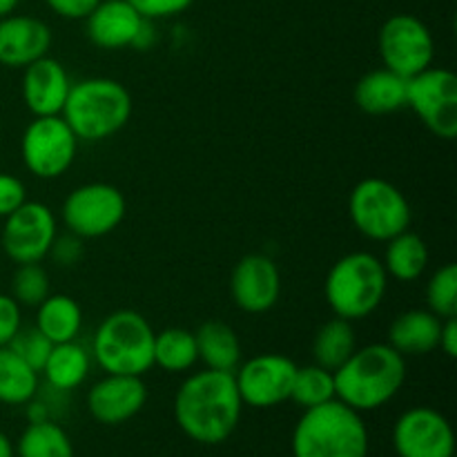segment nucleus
<instances>
[{
  "label": "nucleus",
  "mask_w": 457,
  "mask_h": 457,
  "mask_svg": "<svg viewBox=\"0 0 457 457\" xmlns=\"http://www.w3.org/2000/svg\"><path fill=\"white\" fill-rule=\"evenodd\" d=\"M244 402L237 391L235 373L205 369L183 379L174 395L179 428L199 445H221L239 427Z\"/></svg>",
  "instance_id": "nucleus-1"
},
{
  "label": "nucleus",
  "mask_w": 457,
  "mask_h": 457,
  "mask_svg": "<svg viewBox=\"0 0 457 457\" xmlns=\"http://www.w3.org/2000/svg\"><path fill=\"white\" fill-rule=\"evenodd\" d=\"M335 397L357 413L386 406L406 382V360L391 344H369L333 373Z\"/></svg>",
  "instance_id": "nucleus-2"
},
{
  "label": "nucleus",
  "mask_w": 457,
  "mask_h": 457,
  "mask_svg": "<svg viewBox=\"0 0 457 457\" xmlns=\"http://www.w3.org/2000/svg\"><path fill=\"white\" fill-rule=\"evenodd\" d=\"M369 427L337 397L303 411L293 431V457H369Z\"/></svg>",
  "instance_id": "nucleus-3"
},
{
  "label": "nucleus",
  "mask_w": 457,
  "mask_h": 457,
  "mask_svg": "<svg viewBox=\"0 0 457 457\" xmlns=\"http://www.w3.org/2000/svg\"><path fill=\"white\" fill-rule=\"evenodd\" d=\"M61 116L79 141H105L128 125L132 116V96L128 87L114 79H83L71 83Z\"/></svg>",
  "instance_id": "nucleus-4"
},
{
  "label": "nucleus",
  "mask_w": 457,
  "mask_h": 457,
  "mask_svg": "<svg viewBox=\"0 0 457 457\" xmlns=\"http://www.w3.org/2000/svg\"><path fill=\"white\" fill-rule=\"evenodd\" d=\"M388 275L382 259L370 253H351L333 263L324 281V297L335 317L360 321L382 306Z\"/></svg>",
  "instance_id": "nucleus-5"
},
{
  "label": "nucleus",
  "mask_w": 457,
  "mask_h": 457,
  "mask_svg": "<svg viewBox=\"0 0 457 457\" xmlns=\"http://www.w3.org/2000/svg\"><path fill=\"white\" fill-rule=\"evenodd\" d=\"M92 360L105 375L143 378L154 366V330L137 311H114L92 337Z\"/></svg>",
  "instance_id": "nucleus-6"
},
{
  "label": "nucleus",
  "mask_w": 457,
  "mask_h": 457,
  "mask_svg": "<svg viewBox=\"0 0 457 457\" xmlns=\"http://www.w3.org/2000/svg\"><path fill=\"white\" fill-rule=\"evenodd\" d=\"M348 214L353 226L366 239L384 241V244L400 232L409 230L413 219L404 192H400V187L388 183L386 179L378 177L361 179L353 187L348 196Z\"/></svg>",
  "instance_id": "nucleus-7"
},
{
  "label": "nucleus",
  "mask_w": 457,
  "mask_h": 457,
  "mask_svg": "<svg viewBox=\"0 0 457 457\" xmlns=\"http://www.w3.org/2000/svg\"><path fill=\"white\" fill-rule=\"evenodd\" d=\"M79 138L62 116H34L21 138V156L36 179L54 181L71 168Z\"/></svg>",
  "instance_id": "nucleus-8"
},
{
  "label": "nucleus",
  "mask_w": 457,
  "mask_h": 457,
  "mask_svg": "<svg viewBox=\"0 0 457 457\" xmlns=\"http://www.w3.org/2000/svg\"><path fill=\"white\" fill-rule=\"evenodd\" d=\"M128 204L123 192L112 183H85L62 201V223L80 239H98L123 223Z\"/></svg>",
  "instance_id": "nucleus-9"
},
{
  "label": "nucleus",
  "mask_w": 457,
  "mask_h": 457,
  "mask_svg": "<svg viewBox=\"0 0 457 457\" xmlns=\"http://www.w3.org/2000/svg\"><path fill=\"white\" fill-rule=\"evenodd\" d=\"M378 49L384 67L406 80L428 70L436 58L431 29L413 13H395L388 18L379 29Z\"/></svg>",
  "instance_id": "nucleus-10"
},
{
  "label": "nucleus",
  "mask_w": 457,
  "mask_h": 457,
  "mask_svg": "<svg viewBox=\"0 0 457 457\" xmlns=\"http://www.w3.org/2000/svg\"><path fill=\"white\" fill-rule=\"evenodd\" d=\"M406 107L436 137L453 141L457 137V76L446 67H428L406 80Z\"/></svg>",
  "instance_id": "nucleus-11"
},
{
  "label": "nucleus",
  "mask_w": 457,
  "mask_h": 457,
  "mask_svg": "<svg viewBox=\"0 0 457 457\" xmlns=\"http://www.w3.org/2000/svg\"><path fill=\"white\" fill-rule=\"evenodd\" d=\"M58 237V221L52 210L40 201H25L16 212L4 219L3 245L4 254L13 263H40L49 257L54 239Z\"/></svg>",
  "instance_id": "nucleus-12"
},
{
  "label": "nucleus",
  "mask_w": 457,
  "mask_h": 457,
  "mask_svg": "<svg viewBox=\"0 0 457 457\" xmlns=\"http://www.w3.org/2000/svg\"><path fill=\"white\" fill-rule=\"evenodd\" d=\"M299 366L279 353H263L237 366L235 382L244 406L272 409L290 402L295 375Z\"/></svg>",
  "instance_id": "nucleus-13"
},
{
  "label": "nucleus",
  "mask_w": 457,
  "mask_h": 457,
  "mask_svg": "<svg viewBox=\"0 0 457 457\" xmlns=\"http://www.w3.org/2000/svg\"><path fill=\"white\" fill-rule=\"evenodd\" d=\"M397 457H455V433L449 420L431 406H413L393 427Z\"/></svg>",
  "instance_id": "nucleus-14"
},
{
  "label": "nucleus",
  "mask_w": 457,
  "mask_h": 457,
  "mask_svg": "<svg viewBox=\"0 0 457 457\" xmlns=\"http://www.w3.org/2000/svg\"><path fill=\"white\" fill-rule=\"evenodd\" d=\"M230 293L239 311L248 315L268 312L279 302V268L266 254H245L232 270Z\"/></svg>",
  "instance_id": "nucleus-15"
},
{
  "label": "nucleus",
  "mask_w": 457,
  "mask_h": 457,
  "mask_svg": "<svg viewBox=\"0 0 457 457\" xmlns=\"http://www.w3.org/2000/svg\"><path fill=\"white\" fill-rule=\"evenodd\" d=\"M145 402V382L134 375H105L87 393L89 415L105 427L129 422L141 413Z\"/></svg>",
  "instance_id": "nucleus-16"
},
{
  "label": "nucleus",
  "mask_w": 457,
  "mask_h": 457,
  "mask_svg": "<svg viewBox=\"0 0 457 457\" xmlns=\"http://www.w3.org/2000/svg\"><path fill=\"white\" fill-rule=\"evenodd\" d=\"M71 79L61 61L43 56L22 71V101L34 116H61Z\"/></svg>",
  "instance_id": "nucleus-17"
},
{
  "label": "nucleus",
  "mask_w": 457,
  "mask_h": 457,
  "mask_svg": "<svg viewBox=\"0 0 457 457\" xmlns=\"http://www.w3.org/2000/svg\"><path fill=\"white\" fill-rule=\"evenodd\" d=\"M52 47V29L45 21L34 16L0 18V65L22 67L47 56Z\"/></svg>",
  "instance_id": "nucleus-18"
},
{
  "label": "nucleus",
  "mask_w": 457,
  "mask_h": 457,
  "mask_svg": "<svg viewBox=\"0 0 457 457\" xmlns=\"http://www.w3.org/2000/svg\"><path fill=\"white\" fill-rule=\"evenodd\" d=\"M87 36L101 49L132 47L145 18L128 0H101L87 18Z\"/></svg>",
  "instance_id": "nucleus-19"
},
{
  "label": "nucleus",
  "mask_w": 457,
  "mask_h": 457,
  "mask_svg": "<svg viewBox=\"0 0 457 457\" xmlns=\"http://www.w3.org/2000/svg\"><path fill=\"white\" fill-rule=\"evenodd\" d=\"M442 321L445 320L422 308L402 312L388 328V344L404 357L428 355L440 344Z\"/></svg>",
  "instance_id": "nucleus-20"
},
{
  "label": "nucleus",
  "mask_w": 457,
  "mask_h": 457,
  "mask_svg": "<svg viewBox=\"0 0 457 457\" xmlns=\"http://www.w3.org/2000/svg\"><path fill=\"white\" fill-rule=\"evenodd\" d=\"M355 103L361 112L373 116L400 112L406 107V79L386 67L369 71L357 80Z\"/></svg>",
  "instance_id": "nucleus-21"
},
{
  "label": "nucleus",
  "mask_w": 457,
  "mask_h": 457,
  "mask_svg": "<svg viewBox=\"0 0 457 457\" xmlns=\"http://www.w3.org/2000/svg\"><path fill=\"white\" fill-rule=\"evenodd\" d=\"M89 370H92V353L74 339V342L54 344L40 373L45 375L52 391L70 393L87 379Z\"/></svg>",
  "instance_id": "nucleus-22"
},
{
  "label": "nucleus",
  "mask_w": 457,
  "mask_h": 457,
  "mask_svg": "<svg viewBox=\"0 0 457 457\" xmlns=\"http://www.w3.org/2000/svg\"><path fill=\"white\" fill-rule=\"evenodd\" d=\"M34 326L52 344L74 342L83 328V308L70 295H49L36 306Z\"/></svg>",
  "instance_id": "nucleus-23"
},
{
  "label": "nucleus",
  "mask_w": 457,
  "mask_h": 457,
  "mask_svg": "<svg viewBox=\"0 0 457 457\" xmlns=\"http://www.w3.org/2000/svg\"><path fill=\"white\" fill-rule=\"evenodd\" d=\"M195 337L199 361H204L205 369L235 373L237 366L241 364V342L232 326L223 321H205Z\"/></svg>",
  "instance_id": "nucleus-24"
},
{
  "label": "nucleus",
  "mask_w": 457,
  "mask_h": 457,
  "mask_svg": "<svg viewBox=\"0 0 457 457\" xmlns=\"http://www.w3.org/2000/svg\"><path fill=\"white\" fill-rule=\"evenodd\" d=\"M382 266L388 277L402 281V284L418 281L428 268L427 241L411 230L400 232V235L386 241Z\"/></svg>",
  "instance_id": "nucleus-25"
},
{
  "label": "nucleus",
  "mask_w": 457,
  "mask_h": 457,
  "mask_svg": "<svg viewBox=\"0 0 457 457\" xmlns=\"http://www.w3.org/2000/svg\"><path fill=\"white\" fill-rule=\"evenodd\" d=\"M40 391V373L9 346L0 348V404L25 406Z\"/></svg>",
  "instance_id": "nucleus-26"
},
{
  "label": "nucleus",
  "mask_w": 457,
  "mask_h": 457,
  "mask_svg": "<svg viewBox=\"0 0 457 457\" xmlns=\"http://www.w3.org/2000/svg\"><path fill=\"white\" fill-rule=\"evenodd\" d=\"M355 348L357 337L353 321L333 317L317 330L315 342H312V357H315L317 366L335 373L353 355Z\"/></svg>",
  "instance_id": "nucleus-27"
},
{
  "label": "nucleus",
  "mask_w": 457,
  "mask_h": 457,
  "mask_svg": "<svg viewBox=\"0 0 457 457\" xmlns=\"http://www.w3.org/2000/svg\"><path fill=\"white\" fill-rule=\"evenodd\" d=\"M199 361L195 333L186 328H165L154 333V366L165 373L181 375Z\"/></svg>",
  "instance_id": "nucleus-28"
},
{
  "label": "nucleus",
  "mask_w": 457,
  "mask_h": 457,
  "mask_svg": "<svg viewBox=\"0 0 457 457\" xmlns=\"http://www.w3.org/2000/svg\"><path fill=\"white\" fill-rule=\"evenodd\" d=\"M18 457H74V445L54 420L29 422L16 445Z\"/></svg>",
  "instance_id": "nucleus-29"
},
{
  "label": "nucleus",
  "mask_w": 457,
  "mask_h": 457,
  "mask_svg": "<svg viewBox=\"0 0 457 457\" xmlns=\"http://www.w3.org/2000/svg\"><path fill=\"white\" fill-rule=\"evenodd\" d=\"M330 400H335L333 370H326L317 364L297 369L293 391H290V402L306 411L312 406L326 404Z\"/></svg>",
  "instance_id": "nucleus-30"
},
{
  "label": "nucleus",
  "mask_w": 457,
  "mask_h": 457,
  "mask_svg": "<svg viewBox=\"0 0 457 457\" xmlns=\"http://www.w3.org/2000/svg\"><path fill=\"white\" fill-rule=\"evenodd\" d=\"M427 303L428 311L440 320L457 317V266L445 263L433 272L431 281L427 286Z\"/></svg>",
  "instance_id": "nucleus-31"
},
{
  "label": "nucleus",
  "mask_w": 457,
  "mask_h": 457,
  "mask_svg": "<svg viewBox=\"0 0 457 457\" xmlns=\"http://www.w3.org/2000/svg\"><path fill=\"white\" fill-rule=\"evenodd\" d=\"M49 295H52V284H49L47 270L40 263H22V266H18L12 279V297L21 306L36 308Z\"/></svg>",
  "instance_id": "nucleus-32"
},
{
  "label": "nucleus",
  "mask_w": 457,
  "mask_h": 457,
  "mask_svg": "<svg viewBox=\"0 0 457 457\" xmlns=\"http://www.w3.org/2000/svg\"><path fill=\"white\" fill-rule=\"evenodd\" d=\"M52 346L54 344L49 342L36 326L21 328L16 337L12 339V344H9V348H12L21 360H25L31 369L38 370V373L43 370L45 361H47L49 353H52Z\"/></svg>",
  "instance_id": "nucleus-33"
},
{
  "label": "nucleus",
  "mask_w": 457,
  "mask_h": 457,
  "mask_svg": "<svg viewBox=\"0 0 457 457\" xmlns=\"http://www.w3.org/2000/svg\"><path fill=\"white\" fill-rule=\"evenodd\" d=\"M145 21H161V18H174L190 9L195 0H128Z\"/></svg>",
  "instance_id": "nucleus-34"
},
{
  "label": "nucleus",
  "mask_w": 457,
  "mask_h": 457,
  "mask_svg": "<svg viewBox=\"0 0 457 457\" xmlns=\"http://www.w3.org/2000/svg\"><path fill=\"white\" fill-rule=\"evenodd\" d=\"M21 303L12 295L0 293V348L9 346L22 328V311Z\"/></svg>",
  "instance_id": "nucleus-35"
},
{
  "label": "nucleus",
  "mask_w": 457,
  "mask_h": 457,
  "mask_svg": "<svg viewBox=\"0 0 457 457\" xmlns=\"http://www.w3.org/2000/svg\"><path fill=\"white\" fill-rule=\"evenodd\" d=\"M27 201L25 183L18 177L0 172V219H7Z\"/></svg>",
  "instance_id": "nucleus-36"
},
{
  "label": "nucleus",
  "mask_w": 457,
  "mask_h": 457,
  "mask_svg": "<svg viewBox=\"0 0 457 457\" xmlns=\"http://www.w3.org/2000/svg\"><path fill=\"white\" fill-rule=\"evenodd\" d=\"M83 239L71 232H67L65 237H56L52 244V250H49V257L58 263V266H76L83 257Z\"/></svg>",
  "instance_id": "nucleus-37"
},
{
  "label": "nucleus",
  "mask_w": 457,
  "mask_h": 457,
  "mask_svg": "<svg viewBox=\"0 0 457 457\" xmlns=\"http://www.w3.org/2000/svg\"><path fill=\"white\" fill-rule=\"evenodd\" d=\"M45 3L56 16L67 18V21H83L101 0H45Z\"/></svg>",
  "instance_id": "nucleus-38"
},
{
  "label": "nucleus",
  "mask_w": 457,
  "mask_h": 457,
  "mask_svg": "<svg viewBox=\"0 0 457 457\" xmlns=\"http://www.w3.org/2000/svg\"><path fill=\"white\" fill-rule=\"evenodd\" d=\"M442 353L451 360L457 357V320L455 317H449V320L442 321V330H440V344H437Z\"/></svg>",
  "instance_id": "nucleus-39"
},
{
  "label": "nucleus",
  "mask_w": 457,
  "mask_h": 457,
  "mask_svg": "<svg viewBox=\"0 0 457 457\" xmlns=\"http://www.w3.org/2000/svg\"><path fill=\"white\" fill-rule=\"evenodd\" d=\"M0 457H16V446L3 431H0Z\"/></svg>",
  "instance_id": "nucleus-40"
},
{
  "label": "nucleus",
  "mask_w": 457,
  "mask_h": 457,
  "mask_svg": "<svg viewBox=\"0 0 457 457\" xmlns=\"http://www.w3.org/2000/svg\"><path fill=\"white\" fill-rule=\"evenodd\" d=\"M18 3H21V0H0V18L13 13V9L18 7Z\"/></svg>",
  "instance_id": "nucleus-41"
}]
</instances>
